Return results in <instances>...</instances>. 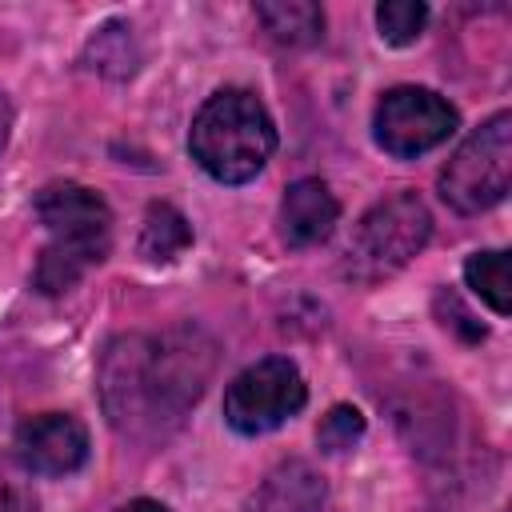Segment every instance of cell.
<instances>
[{
    "instance_id": "obj_1",
    "label": "cell",
    "mask_w": 512,
    "mask_h": 512,
    "mask_svg": "<svg viewBox=\"0 0 512 512\" xmlns=\"http://www.w3.org/2000/svg\"><path fill=\"white\" fill-rule=\"evenodd\" d=\"M212 372V344L176 328L164 336H124L104 352L100 364V396L108 420L124 432H164L176 424Z\"/></svg>"
},
{
    "instance_id": "obj_2",
    "label": "cell",
    "mask_w": 512,
    "mask_h": 512,
    "mask_svg": "<svg viewBox=\"0 0 512 512\" xmlns=\"http://www.w3.org/2000/svg\"><path fill=\"white\" fill-rule=\"evenodd\" d=\"M36 216L48 228V248L36 260L32 284L44 296L68 292L112 248V212L84 184H48L36 196Z\"/></svg>"
},
{
    "instance_id": "obj_3",
    "label": "cell",
    "mask_w": 512,
    "mask_h": 512,
    "mask_svg": "<svg viewBox=\"0 0 512 512\" xmlns=\"http://www.w3.org/2000/svg\"><path fill=\"white\" fill-rule=\"evenodd\" d=\"M276 148V128L268 108L244 88H220L208 96L192 120L188 152L220 184L252 180Z\"/></svg>"
},
{
    "instance_id": "obj_4",
    "label": "cell",
    "mask_w": 512,
    "mask_h": 512,
    "mask_svg": "<svg viewBox=\"0 0 512 512\" xmlns=\"http://www.w3.org/2000/svg\"><path fill=\"white\" fill-rule=\"evenodd\" d=\"M428 232H432V216L424 200L416 192H392L388 200L372 204L360 216L344 248V276L360 284H376L400 272L428 244Z\"/></svg>"
},
{
    "instance_id": "obj_5",
    "label": "cell",
    "mask_w": 512,
    "mask_h": 512,
    "mask_svg": "<svg viewBox=\"0 0 512 512\" xmlns=\"http://www.w3.org/2000/svg\"><path fill=\"white\" fill-rule=\"evenodd\" d=\"M512 184V116L496 112L452 152L440 172V196L456 212H488Z\"/></svg>"
},
{
    "instance_id": "obj_6",
    "label": "cell",
    "mask_w": 512,
    "mask_h": 512,
    "mask_svg": "<svg viewBox=\"0 0 512 512\" xmlns=\"http://www.w3.org/2000/svg\"><path fill=\"white\" fill-rule=\"evenodd\" d=\"M308 400L304 376L288 356H268L248 364L224 392V420L240 436H260L296 416Z\"/></svg>"
},
{
    "instance_id": "obj_7",
    "label": "cell",
    "mask_w": 512,
    "mask_h": 512,
    "mask_svg": "<svg viewBox=\"0 0 512 512\" xmlns=\"http://www.w3.org/2000/svg\"><path fill=\"white\" fill-rule=\"evenodd\" d=\"M372 128H376V144L388 156L408 160V156H420V152L444 144L456 132V108L432 88L400 84L380 96Z\"/></svg>"
},
{
    "instance_id": "obj_8",
    "label": "cell",
    "mask_w": 512,
    "mask_h": 512,
    "mask_svg": "<svg viewBox=\"0 0 512 512\" xmlns=\"http://www.w3.org/2000/svg\"><path fill=\"white\" fill-rule=\"evenodd\" d=\"M16 460L36 476H68L88 460V428L68 412H44L16 428Z\"/></svg>"
},
{
    "instance_id": "obj_9",
    "label": "cell",
    "mask_w": 512,
    "mask_h": 512,
    "mask_svg": "<svg viewBox=\"0 0 512 512\" xmlns=\"http://www.w3.org/2000/svg\"><path fill=\"white\" fill-rule=\"evenodd\" d=\"M336 216H340V204L328 192V184L304 176V180L288 184V192L280 200V236L292 248H312L332 236Z\"/></svg>"
},
{
    "instance_id": "obj_10",
    "label": "cell",
    "mask_w": 512,
    "mask_h": 512,
    "mask_svg": "<svg viewBox=\"0 0 512 512\" xmlns=\"http://www.w3.org/2000/svg\"><path fill=\"white\" fill-rule=\"evenodd\" d=\"M256 20L276 44L304 48L324 36V12L312 0H276V4H256Z\"/></svg>"
},
{
    "instance_id": "obj_11",
    "label": "cell",
    "mask_w": 512,
    "mask_h": 512,
    "mask_svg": "<svg viewBox=\"0 0 512 512\" xmlns=\"http://www.w3.org/2000/svg\"><path fill=\"white\" fill-rule=\"evenodd\" d=\"M320 504H324V484L312 476V468L288 464L268 480L252 512H320Z\"/></svg>"
},
{
    "instance_id": "obj_12",
    "label": "cell",
    "mask_w": 512,
    "mask_h": 512,
    "mask_svg": "<svg viewBox=\"0 0 512 512\" xmlns=\"http://www.w3.org/2000/svg\"><path fill=\"white\" fill-rule=\"evenodd\" d=\"M188 244H192L188 220L172 204H152L148 216H144V228H140V256L152 260V264H168Z\"/></svg>"
},
{
    "instance_id": "obj_13",
    "label": "cell",
    "mask_w": 512,
    "mask_h": 512,
    "mask_svg": "<svg viewBox=\"0 0 512 512\" xmlns=\"http://www.w3.org/2000/svg\"><path fill=\"white\" fill-rule=\"evenodd\" d=\"M464 280L472 284V292L496 312L508 316L512 308V288H508V252L492 248V252H472L464 264Z\"/></svg>"
},
{
    "instance_id": "obj_14",
    "label": "cell",
    "mask_w": 512,
    "mask_h": 512,
    "mask_svg": "<svg viewBox=\"0 0 512 512\" xmlns=\"http://www.w3.org/2000/svg\"><path fill=\"white\" fill-rule=\"evenodd\" d=\"M132 28L124 24H108L104 32H96V40L88 44V60L92 68L108 72V76H128L136 68V52H132Z\"/></svg>"
},
{
    "instance_id": "obj_15",
    "label": "cell",
    "mask_w": 512,
    "mask_h": 512,
    "mask_svg": "<svg viewBox=\"0 0 512 512\" xmlns=\"http://www.w3.org/2000/svg\"><path fill=\"white\" fill-rule=\"evenodd\" d=\"M376 24L388 44H412L428 24V8L420 0H384L376 8Z\"/></svg>"
},
{
    "instance_id": "obj_16",
    "label": "cell",
    "mask_w": 512,
    "mask_h": 512,
    "mask_svg": "<svg viewBox=\"0 0 512 512\" xmlns=\"http://www.w3.org/2000/svg\"><path fill=\"white\" fill-rule=\"evenodd\" d=\"M360 436H364V416H360V408H352V404L328 408V416H324L320 428H316V444H320L324 452H348Z\"/></svg>"
},
{
    "instance_id": "obj_17",
    "label": "cell",
    "mask_w": 512,
    "mask_h": 512,
    "mask_svg": "<svg viewBox=\"0 0 512 512\" xmlns=\"http://www.w3.org/2000/svg\"><path fill=\"white\" fill-rule=\"evenodd\" d=\"M0 512H36L28 468L8 452H0Z\"/></svg>"
},
{
    "instance_id": "obj_18",
    "label": "cell",
    "mask_w": 512,
    "mask_h": 512,
    "mask_svg": "<svg viewBox=\"0 0 512 512\" xmlns=\"http://www.w3.org/2000/svg\"><path fill=\"white\" fill-rule=\"evenodd\" d=\"M436 308H440L444 316L452 312V320H440L444 328H456L464 340H484V324H480V320H472V312H468L452 292H440V296H436Z\"/></svg>"
},
{
    "instance_id": "obj_19",
    "label": "cell",
    "mask_w": 512,
    "mask_h": 512,
    "mask_svg": "<svg viewBox=\"0 0 512 512\" xmlns=\"http://www.w3.org/2000/svg\"><path fill=\"white\" fill-rule=\"evenodd\" d=\"M8 128H12V104H8V96L0 92V148L8 144Z\"/></svg>"
},
{
    "instance_id": "obj_20",
    "label": "cell",
    "mask_w": 512,
    "mask_h": 512,
    "mask_svg": "<svg viewBox=\"0 0 512 512\" xmlns=\"http://www.w3.org/2000/svg\"><path fill=\"white\" fill-rule=\"evenodd\" d=\"M120 512H168V508L156 504V500H132V504H124Z\"/></svg>"
}]
</instances>
